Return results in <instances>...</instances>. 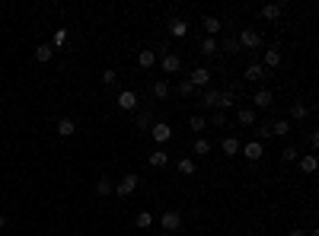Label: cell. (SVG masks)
Returning <instances> with one entry per match:
<instances>
[{"instance_id":"6da1fadb","label":"cell","mask_w":319,"mask_h":236,"mask_svg":"<svg viewBox=\"0 0 319 236\" xmlns=\"http://www.w3.org/2000/svg\"><path fill=\"white\" fill-rule=\"evenodd\" d=\"M201 106L204 109H214V112H227L236 106V96L230 90H204L201 93Z\"/></svg>"},{"instance_id":"7a4b0ae2","label":"cell","mask_w":319,"mask_h":236,"mask_svg":"<svg viewBox=\"0 0 319 236\" xmlns=\"http://www.w3.org/2000/svg\"><path fill=\"white\" fill-rule=\"evenodd\" d=\"M236 42H239V48H246V51H255L258 45H262V32H258V29H252V26H246V29L236 36Z\"/></svg>"},{"instance_id":"3957f363","label":"cell","mask_w":319,"mask_h":236,"mask_svg":"<svg viewBox=\"0 0 319 236\" xmlns=\"http://www.w3.org/2000/svg\"><path fill=\"white\" fill-rule=\"evenodd\" d=\"M185 80L195 86V93H198V90H201V93H204V90H211V71H208V67H195V71L188 74Z\"/></svg>"},{"instance_id":"277c9868","label":"cell","mask_w":319,"mask_h":236,"mask_svg":"<svg viewBox=\"0 0 319 236\" xmlns=\"http://www.w3.org/2000/svg\"><path fill=\"white\" fill-rule=\"evenodd\" d=\"M160 226H163V233H179L182 230V214L179 211H163L160 214Z\"/></svg>"},{"instance_id":"5b68a950","label":"cell","mask_w":319,"mask_h":236,"mask_svg":"<svg viewBox=\"0 0 319 236\" xmlns=\"http://www.w3.org/2000/svg\"><path fill=\"white\" fill-rule=\"evenodd\" d=\"M153 125H157V112H153V106H144L137 112V131H141V134H150Z\"/></svg>"},{"instance_id":"8992f818","label":"cell","mask_w":319,"mask_h":236,"mask_svg":"<svg viewBox=\"0 0 319 236\" xmlns=\"http://www.w3.org/2000/svg\"><path fill=\"white\" fill-rule=\"evenodd\" d=\"M137 185H141V179H137L134 172H128V176L115 185V195L118 198H128V195H134V191H137Z\"/></svg>"},{"instance_id":"52a82bcc","label":"cell","mask_w":319,"mask_h":236,"mask_svg":"<svg viewBox=\"0 0 319 236\" xmlns=\"http://www.w3.org/2000/svg\"><path fill=\"white\" fill-rule=\"evenodd\" d=\"M239 153H243L249 163H258L265 156V147L258 144V141H249V144H239Z\"/></svg>"},{"instance_id":"ba28073f","label":"cell","mask_w":319,"mask_h":236,"mask_svg":"<svg viewBox=\"0 0 319 236\" xmlns=\"http://www.w3.org/2000/svg\"><path fill=\"white\" fill-rule=\"evenodd\" d=\"M160 67H163V74H179V71H182V58L172 55V51H166V55L160 58Z\"/></svg>"},{"instance_id":"9c48e42d","label":"cell","mask_w":319,"mask_h":236,"mask_svg":"<svg viewBox=\"0 0 319 236\" xmlns=\"http://www.w3.org/2000/svg\"><path fill=\"white\" fill-rule=\"evenodd\" d=\"M236 121H239V125H246V128H255L258 125V115H255L252 106H239L236 109Z\"/></svg>"},{"instance_id":"30bf717a","label":"cell","mask_w":319,"mask_h":236,"mask_svg":"<svg viewBox=\"0 0 319 236\" xmlns=\"http://www.w3.org/2000/svg\"><path fill=\"white\" fill-rule=\"evenodd\" d=\"M115 102H118V109H122V112H134L137 109V93L134 90H122Z\"/></svg>"},{"instance_id":"8fae6325","label":"cell","mask_w":319,"mask_h":236,"mask_svg":"<svg viewBox=\"0 0 319 236\" xmlns=\"http://www.w3.org/2000/svg\"><path fill=\"white\" fill-rule=\"evenodd\" d=\"M150 137H153L157 144H166L169 137H172V125H166V121H157V125L150 128Z\"/></svg>"},{"instance_id":"7c38bea8","label":"cell","mask_w":319,"mask_h":236,"mask_svg":"<svg viewBox=\"0 0 319 236\" xmlns=\"http://www.w3.org/2000/svg\"><path fill=\"white\" fill-rule=\"evenodd\" d=\"M249 102H252L255 109H271V102H274V93H271V90H265V86H262V90H258V93H255Z\"/></svg>"},{"instance_id":"4fadbf2b","label":"cell","mask_w":319,"mask_h":236,"mask_svg":"<svg viewBox=\"0 0 319 236\" xmlns=\"http://www.w3.org/2000/svg\"><path fill=\"white\" fill-rule=\"evenodd\" d=\"M243 80L246 83H262L265 80V67L262 64H249L246 71H243Z\"/></svg>"},{"instance_id":"5bb4252c","label":"cell","mask_w":319,"mask_h":236,"mask_svg":"<svg viewBox=\"0 0 319 236\" xmlns=\"http://www.w3.org/2000/svg\"><path fill=\"white\" fill-rule=\"evenodd\" d=\"M147 163L153 166V169H163V166L169 163V153L163 150V147H157V150H150V153H147Z\"/></svg>"},{"instance_id":"9a60e30c","label":"cell","mask_w":319,"mask_h":236,"mask_svg":"<svg viewBox=\"0 0 319 236\" xmlns=\"http://www.w3.org/2000/svg\"><path fill=\"white\" fill-rule=\"evenodd\" d=\"M169 32H172V39H185L188 36V20H182V16L169 20Z\"/></svg>"},{"instance_id":"2e32d148","label":"cell","mask_w":319,"mask_h":236,"mask_svg":"<svg viewBox=\"0 0 319 236\" xmlns=\"http://www.w3.org/2000/svg\"><path fill=\"white\" fill-rule=\"evenodd\" d=\"M297 163H300V172H316V169H319L316 153H300V156H297Z\"/></svg>"},{"instance_id":"e0dca14e","label":"cell","mask_w":319,"mask_h":236,"mask_svg":"<svg viewBox=\"0 0 319 236\" xmlns=\"http://www.w3.org/2000/svg\"><path fill=\"white\" fill-rule=\"evenodd\" d=\"M201 26H204V32H208L211 39H217V36H220V29H223V23L217 20V16H204Z\"/></svg>"},{"instance_id":"ac0fdd59","label":"cell","mask_w":319,"mask_h":236,"mask_svg":"<svg viewBox=\"0 0 319 236\" xmlns=\"http://www.w3.org/2000/svg\"><path fill=\"white\" fill-rule=\"evenodd\" d=\"M220 150H223V156H236V153H239V141H236L233 134H227V137L220 141Z\"/></svg>"},{"instance_id":"d6986e66","label":"cell","mask_w":319,"mask_h":236,"mask_svg":"<svg viewBox=\"0 0 319 236\" xmlns=\"http://www.w3.org/2000/svg\"><path fill=\"white\" fill-rule=\"evenodd\" d=\"M281 61H284V55H281V48H268L265 51V67H281Z\"/></svg>"},{"instance_id":"ffe728a7","label":"cell","mask_w":319,"mask_h":236,"mask_svg":"<svg viewBox=\"0 0 319 236\" xmlns=\"http://www.w3.org/2000/svg\"><path fill=\"white\" fill-rule=\"evenodd\" d=\"M217 51H220V42H217V39H211V36L201 39V55L211 58V55H217Z\"/></svg>"},{"instance_id":"44dd1931","label":"cell","mask_w":319,"mask_h":236,"mask_svg":"<svg viewBox=\"0 0 319 236\" xmlns=\"http://www.w3.org/2000/svg\"><path fill=\"white\" fill-rule=\"evenodd\" d=\"M287 134H290V121H284V118L271 121V137H287Z\"/></svg>"},{"instance_id":"7402d4cb","label":"cell","mask_w":319,"mask_h":236,"mask_svg":"<svg viewBox=\"0 0 319 236\" xmlns=\"http://www.w3.org/2000/svg\"><path fill=\"white\" fill-rule=\"evenodd\" d=\"M137 64H141V67H153V64H157V51H150V48L137 51Z\"/></svg>"},{"instance_id":"603a6c76","label":"cell","mask_w":319,"mask_h":236,"mask_svg":"<svg viewBox=\"0 0 319 236\" xmlns=\"http://www.w3.org/2000/svg\"><path fill=\"white\" fill-rule=\"evenodd\" d=\"M51 58H55V48H51V45H45V42H42V45L36 48V61H39V64H48Z\"/></svg>"},{"instance_id":"cb8c5ba5","label":"cell","mask_w":319,"mask_h":236,"mask_svg":"<svg viewBox=\"0 0 319 236\" xmlns=\"http://www.w3.org/2000/svg\"><path fill=\"white\" fill-rule=\"evenodd\" d=\"M278 16H281V4H265L262 7V20H278Z\"/></svg>"},{"instance_id":"d4e9b609","label":"cell","mask_w":319,"mask_h":236,"mask_svg":"<svg viewBox=\"0 0 319 236\" xmlns=\"http://www.w3.org/2000/svg\"><path fill=\"white\" fill-rule=\"evenodd\" d=\"M74 131H77V125H74V118H61V121H58V134H61V137H71Z\"/></svg>"},{"instance_id":"484cf974","label":"cell","mask_w":319,"mask_h":236,"mask_svg":"<svg viewBox=\"0 0 319 236\" xmlns=\"http://www.w3.org/2000/svg\"><path fill=\"white\" fill-rule=\"evenodd\" d=\"M220 51H227V55H239V51H243V48H239L236 36H227V39H223V45H220Z\"/></svg>"},{"instance_id":"4316f807","label":"cell","mask_w":319,"mask_h":236,"mask_svg":"<svg viewBox=\"0 0 319 236\" xmlns=\"http://www.w3.org/2000/svg\"><path fill=\"white\" fill-rule=\"evenodd\" d=\"M306 115H309V109H306V106H303V102H300V99H297V102H294V106H290V118H294V121H303Z\"/></svg>"},{"instance_id":"83f0119b","label":"cell","mask_w":319,"mask_h":236,"mask_svg":"<svg viewBox=\"0 0 319 236\" xmlns=\"http://www.w3.org/2000/svg\"><path fill=\"white\" fill-rule=\"evenodd\" d=\"M112 191H115V185H112V179H109V176H102V179L96 182V195H102V198H106V195H112Z\"/></svg>"},{"instance_id":"f1b7e54d","label":"cell","mask_w":319,"mask_h":236,"mask_svg":"<svg viewBox=\"0 0 319 236\" xmlns=\"http://www.w3.org/2000/svg\"><path fill=\"white\" fill-rule=\"evenodd\" d=\"M192 153H198V156L211 153V141H208V137H195V147H192Z\"/></svg>"},{"instance_id":"f546056e","label":"cell","mask_w":319,"mask_h":236,"mask_svg":"<svg viewBox=\"0 0 319 236\" xmlns=\"http://www.w3.org/2000/svg\"><path fill=\"white\" fill-rule=\"evenodd\" d=\"M169 96V80H157L153 83V99H166Z\"/></svg>"},{"instance_id":"4dcf8cb0","label":"cell","mask_w":319,"mask_h":236,"mask_svg":"<svg viewBox=\"0 0 319 236\" xmlns=\"http://www.w3.org/2000/svg\"><path fill=\"white\" fill-rule=\"evenodd\" d=\"M188 128H192L195 134H201V131L208 128V118H204V115H192V118H188Z\"/></svg>"},{"instance_id":"1f68e13d","label":"cell","mask_w":319,"mask_h":236,"mask_svg":"<svg viewBox=\"0 0 319 236\" xmlns=\"http://www.w3.org/2000/svg\"><path fill=\"white\" fill-rule=\"evenodd\" d=\"M134 223L141 226V230H150V226H153V214L150 211H141V214L134 217Z\"/></svg>"},{"instance_id":"d6a6232c","label":"cell","mask_w":319,"mask_h":236,"mask_svg":"<svg viewBox=\"0 0 319 236\" xmlns=\"http://www.w3.org/2000/svg\"><path fill=\"white\" fill-rule=\"evenodd\" d=\"M176 166H179V172H182V176H192V172H195V160H192V156H182Z\"/></svg>"},{"instance_id":"836d02e7","label":"cell","mask_w":319,"mask_h":236,"mask_svg":"<svg viewBox=\"0 0 319 236\" xmlns=\"http://www.w3.org/2000/svg\"><path fill=\"white\" fill-rule=\"evenodd\" d=\"M176 93L182 96V99H188V96H195V86L188 83V80H179V83H176Z\"/></svg>"},{"instance_id":"e575fe53","label":"cell","mask_w":319,"mask_h":236,"mask_svg":"<svg viewBox=\"0 0 319 236\" xmlns=\"http://www.w3.org/2000/svg\"><path fill=\"white\" fill-rule=\"evenodd\" d=\"M297 156H300V150H297L294 144H290V147H284V150H281V160H284V163H294Z\"/></svg>"},{"instance_id":"d590c367","label":"cell","mask_w":319,"mask_h":236,"mask_svg":"<svg viewBox=\"0 0 319 236\" xmlns=\"http://www.w3.org/2000/svg\"><path fill=\"white\" fill-rule=\"evenodd\" d=\"M64 42H67V29H58V32H55V39H51V48H61Z\"/></svg>"},{"instance_id":"8d00e7d4","label":"cell","mask_w":319,"mask_h":236,"mask_svg":"<svg viewBox=\"0 0 319 236\" xmlns=\"http://www.w3.org/2000/svg\"><path fill=\"white\" fill-rule=\"evenodd\" d=\"M208 121H211L214 128H227V115H223V112H214V115H211Z\"/></svg>"},{"instance_id":"74e56055","label":"cell","mask_w":319,"mask_h":236,"mask_svg":"<svg viewBox=\"0 0 319 236\" xmlns=\"http://www.w3.org/2000/svg\"><path fill=\"white\" fill-rule=\"evenodd\" d=\"M115 80H118V74L112 71V67H106V71H102V83H106V86H115Z\"/></svg>"},{"instance_id":"f35d334b","label":"cell","mask_w":319,"mask_h":236,"mask_svg":"<svg viewBox=\"0 0 319 236\" xmlns=\"http://www.w3.org/2000/svg\"><path fill=\"white\" fill-rule=\"evenodd\" d=\"M255 134H258V144H262L265 137H271V121H265V125H258V131H255Z\"/></svg>"},{"instance_id":"ab89813d","label":"cell","mask_w":319,"mask_h":236,"mask_svg":"<svg viewBox=\"0 0 319 236\" xmlns=\"http://www.w3.org/2000/svg\"><path fill=\"white\" fill-rule=\"evenodd\" d=\"M309 147H313V150L319 147V134H316V131H309Z\"/></svg>"},{"instance_id":"60d3db41","label":"cell","mask_w":319,"mask_h":236,"mask_svg":"<svg viewBox=\"0 0 319 236\" xmlns=\"http://www.w3.org/2000/svg\"><path fill=\"white\" fill-rule=\"evenodd\" d=\"M287 236H306V233H303V230H290Z\"/></svg>"},{"instance_id":"b9f144b4","label":"cell","mask_w":319,"mask_h":236,"mask_svg":"<svg viewBox=\"0 0 319 236\" xmlns=\"http://www.w3.org/2000/svg\"><path fill=\"white\" fill-rule=\"evenodd\" d=\"M4 223H7V217H4V214H0V230H4Z\"/></svg>"},{"instance_id":"7bdbcfd3","label":"cell","mask_w":319,"mask_h":236,"mask_svg":"<svg viewBox=\"0 0 319 236\" xmlns=\"http://www.w3.org/2000/svg\"><path fill=\"white\" fill-rule=\"evenodd\" d=\"M160 236H172V233H160Z\"/></svg>"}]
</instances>
